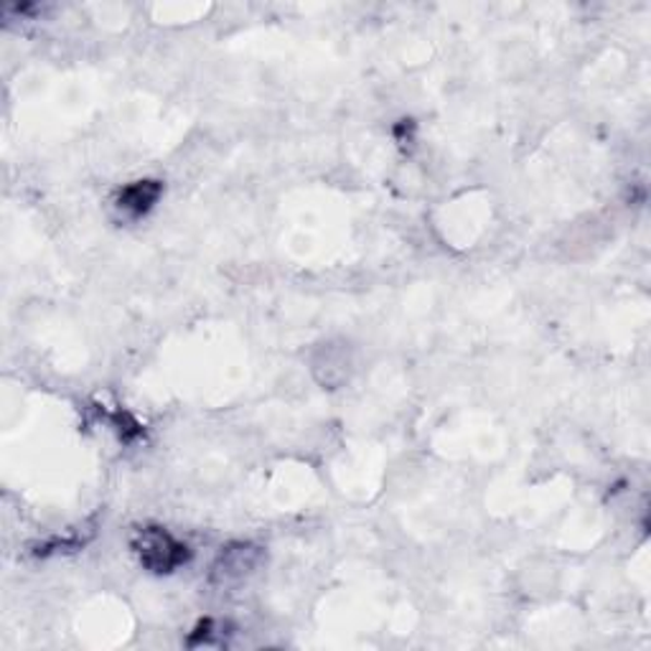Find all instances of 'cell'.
<instances>
[{
    "label": "cell",
    "mask_w": 651,
    "mask_h": 651,
    "mask_svg": "<svg viewBox=\"0 0 651 651\" xmlns=\"http://www.w3.org/2000/svg\"><path fill=\"white\" fill-rule=\"evenodd\" d=\"M133 550L143 568L158 572V576L179 570L189 560V547L171 538L164 527H141V530H135Z\"/></svg>",
    "instance_id": "1"
},
{
    "label": "cell",
    "mask_w": 651,
    "mask_h": 651,
    "mask_svg": "<svg viewBox=\"0 0 651 651\" xmlns=\"http://www.w3.org/2000/svg\"><path fill=\"white\" fill-rule=\"evenodd\" d=\"M265 560V550L252 545V542H232L221 547L217 560L212 565L209 580L217 588H232L248 580Z\"/></svg>",
    "instance_id": "2"
},
{
    "label": "cell",
    "mask_w": 651,
    "mask_h": 651,
    "mask_svg": "<svg viewBox=\"0 0 651 651\" xmlns=\"http://www.w3.org/2000/svg\"><path fill=\"white\" fill-rule=\"evenodd\" d=\"M349 366H351L349 349L334 347V343H326V347L318 351V357L313 359V370H316L318 379L324 382L326 387L341 385V382L349 377Z\"/></svg>",
    "instance_id": "3"
},
{
    "label": "cell",
    "mask_w": 651,
    "mask_h": 651,
    "mask_svg": "<svg viewBox=\"0 0 651 651\" xmlns=\"http://www.w3.org/2000/svg\"><path fill=\"white\" fill-rule=\"evenodd\" d=\"M160 183L158 181H135L125 186L118 194V209L130 214V217H141L158 202Z\"/></svg>",
    "instance_id": "4"
}]
</instances>
